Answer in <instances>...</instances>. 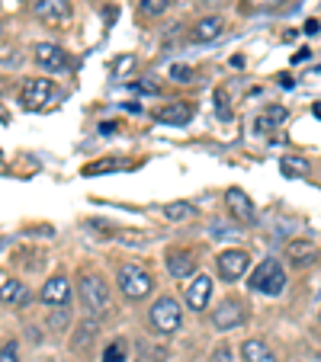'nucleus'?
<instances>
[{"mask_svg": "<svg viewBox=\"0 0 321 362\" xmlns=\"http://www.w3.org/2000/svg\"><path fill=\"white\" fill-rule=\"evenodd\" d=\"M77 295H81V305L90 317H103L110 311V286L94 273L81 276V286H77Z\"/></svg>", "mask_w": 321, "mask_h": 362, "instance_id": "f257e3e1", "label": "nucleus"}, {"mask_svg": "<svg viewBox=\"0 0 321 362\" xmlns=\"http://www.w3.org/2000/svg\"><path fill=\"white\" fill-rule=\"evenodd\" d=\"M151 327L157 330V334H174V330L180 327V321H184V311H180V301L171 298V295H161V298L151 305Z\"/></svg>", "mask_w": 321, "mask_h": 362, "instance_id": "f03ea898", "label": "nucleus"}, {"mask_svg": "<svg viewBox=\"0 0 321 362\" xmlns=\"http://www.w3.org/2000/svg\"><path fill=\"white\" fill-rule=\"evenodd\" d=\"M151 288H154V282H151V276L145 273L142 267H135V263L119 267V292H123L125 298L138 301V298H145Z\"/></svg>", "mask_w": 321, "mask_h": 362, "instance_id": "7ed1b4c3", "label": "nucleus"}, {"mask_svg": "<svg viewBox=\"0 0 321 362\" xmlns=\"http://www.w3.org/2000/svg\"><path fill=\"white\" fill-rule=\"evenodd\" d=\"M251 288H257V292H264V295H280L283 288H286V273H283V267L276 260H264L251 273Z\"/></svg>", "mask_w": 321, "mask_h": 362, "instance_id": "20e7f679", "label": "nucleus"}, {"mask_svg": "<svg viewBox=\"0 0 321 362\" xmlns=\"http://www.w3.org/2000/svg\"><path fill=\"white\" fill-rule=\"evenodd\" d=\"M52 96H55V90H52V81H45V77H33L20 90V103L26 110H45Z\"/></svg>", "mask_w": 321, "mask_h": 362, "instance_id": "39448f33", "label": "nucleus"}, {"mask_svg": "<svg viewBox=\"0 0 321 362\" xmlns=\"http://www.w3.org/2000/svg\"><path fill=\"white\" fill-rule=\"evenodd\" d=\"M251 267V257L244 250H225L219 253V260H215V269H219L222 279H241Z\"/></svg>", "mask_w": 321, "mask_h": 362, "instance_id": "423d86ee", "label": "nucleus"}, {"mask_svg": "<svg viewBox=\"0 0 321 362\" xmlns=\"http://www.w3.org/2000/svg\"><path fill=\"white\" fill-rule=\"evenodd\" d=\"M241 321H244V305H241L238 298L219 301V308L212 311V324H215V330H232V327H238Z\"/></svg>", "mask_w": 321, "mask_h": 362, "instance_id": "0eeeda50", "label": "nucleus"}, {"mask_svg": "<svg viewBox=\"0 0 321 362\" xmlns=\"http://www.w3.org/2000/svg\"><path fill=\"white\" fill-rule=\"evenodd\" d=\"M35 64L42 71H64L68 68V55H64V48L55 45V42H39L35 45Z\"/></svg>", "mask_w": 321, "mask_h": 362, "instance_id": "6e6552de", "label": "nucleus"}, {"mask_svg": "<svg viewBox=\"0 0 321 362\" xmlns=\"http://www.w3.org/2000/svg\"><path fill=\"white\" fill-rule=\"evenodd\" d=\"M184 298L193 311H205L212 298V279L209 276H193L190 286H184Z\"/></svg>", "mask_w": 321, "mask_h": 362, "instance_id": "1a4fd4ad", "label": "nucleus"}, {"mask_svg": "<svg viewBox=\"0 0 321 362\" xmlns=\"http://www.w3.org/2000/svg\"><path fill=\"white\" fill-rule=\"evenodd\" d=\"M39 298L45 301V305H62V308H68V301H71V282L64 279V276H52V279L42 286Z\"/></svg>", "mask_w": 321, "mask_h": 362, "instance_id": "9d476101", "label": "nucleus"}, {"mask_svg": "<svg viewBox=\"0 0 321 362\" xmlns=\"http://www.w3.org/2000/svg\"><path fill=\"white\" fill-rule=\"evenodd\" d=\"M225 205H228V212H232L238 221H254V202H251V196H247L244 189L232 186V189L225 192Z\"/></svg>", "mask_w": 321, "mask_h": 362, "instance_id": "9b49d317", "label": "nucleus"}, {"mask_svg": "<svg viewBox=\"0 0 321 362\" xmlns=\"http://www.w3.org/2000/svg\"><path fill=\"white\" fill-rule=\"evenodd\" d=\"M318 257H321V250H318V244H312V240L295 238L286 244V260H293L295 267H308V263H315Z\"/></svg>", "mask_w": 321, "mask_h": 362, "instance_id": "f8f14e48", "label": "nucleus"}, {"mask_svg": "<svg viewBox=\"0 0 321 362\" xmlns=\"http://www.w3.org/2000/svg\"><path fill=\"white\" fill-rule=\"evenodd\" d=\"M35 16L45 23H64L71 16V0H35Z\"/></svg>", "mask_w": 321, "mask_h": 362, "instance_id": "ddd939ff", "label": "nucleus"}, {"mask_svg": "<svg viewBox=\"0 0 321 362\" xmlns=\"http://www.w3.org/2000/svg\"><path fill=\"white\" fill-rule=\"evenodd\" d=\"M157 122H167V125H186L193 119V106L190 103H171V106H161L154 112Z\"/></svg>", "mask_w": 321, "mask_h": 362, "instance_id": "4468645a", "label": "nucleus"}, {"mask_svg": "<svg viewBox=\"0 0 321 362\" xmlns=\"http://www.w3.org/2000/svg\"><path fill=\"white\" fill-rule=\"evenodd\" d=\"M167 273L174 276V279H186V276L196 273V260H193V253H171L167 257Z\"/></svg>", "mask_w": 321, "mask_h": 362, "instance_id": "2eb2a0df", "label": "nucleus"}, {"mask_svg": "<svg viewBox=\"0 0 321 362\" xmlns=\"http://www.w3.org/2000/svg\"><path fill=\"white\" fill-rule=\"evenodd\" d=\"M222 29H225L222 16H205V20H199L196 26H193V42H212V39H219Z\"/></svg>", "mask_w": 321, "mask_h": 362, "instance_id": "dca6fc26", "label": "nucleus"}, {"mask_svg": "<svg viewBox=\"0 0 321 362\" xmlns=\"http://www.w3.org/2000/svg\"><path fill=\"white\" fill-rule=\"evenodd\" d=\"M241 356H244V362H276V356L270 353V346H266L264 340H244L241 343Z\"/></svg>", "mask_w": 321, "mask_h": 362, "instance_id": "f3484780", "label": "nucleus"}, {"mask_svg": "<svg viewBox=\"0 0 321 362\" xmlns=\"http://www.w3.org/2000/svg\"><path fill=\"white\" fill-rule=\"evenodd\" d=\"M26 298H29V292L20 279H4V305L13 308V305H23Z\"/></svg>", "mask_w": 321, "mask_h": 362, "instance_id": "a211bd4d", "label": "nucleus"}, {"mask_svg": "<svg viewBox=\"0 0 321 362\" xmlns=\"http://www.w3.org/2000/svg\"><path fill=\"white\" fill-rule=\"evenodd\" d=\"M190 215H193V205L184 202V199H180V202H171L164 209V218L167 221H184V218H190Z\"/></svg>", "mask_w": 321, "mask_h": 362, "instance_id": "6ab92c4d", "label": "nucleus"}, {"mask_svg": "<svg viewBox=\"0 0 321 362\" xmlns=\"http://www.w3.org/2000/svg\"><path fill=\"white\" fill-rule=\"evenodd\" d=\"M174 0H142L138 7H142V13L145 16H157V13H164L167 7H171Z\"/></svg>", "mask_w": 321, "mask_h": 362, "instance_id": "aec40b11", "label": "nucleus"}, {"mask_svg": "<svg viewBox=\"0 0 321 362\" xmlns=\"http://www.w3.org/2000/svg\"><path fill=\"white\" fill-rule=\"evenodd\" d=\"M110 170H123V164H116V160H100V164H87V167H84V177H96V173H110Z\"/></svg>", "mask_w": 321, "mask_h": 362, "instance_id": "412c9836", "label": "nucleus"}, {"mask_svg": "<svg viewBox=\"0 0 321 362\" xmlns=\"http://www.w3.org/2000/svg\"><path fill=\"white\" fill-rule=\"evenodd\" d=\"M103 362H125V343L116 340L106 346V353H103Z\"/></svg>", "mask_w": 321, "mask_h": 362, "instance_id": "4be33fe9", "label": "nucleus"}, {"mask_svg": "<svg viewBox=\"0 0 321 362\" xmlns=\"http://www.w3.org/2000/svg\"><path fill=\"white\" fill-rule=\"evenodd\" d=\"M283 173L293 177V173H308V160L302 158H283Z\"/></svg>", "mask_w": 321, "mask_h": 362, "instance_id": "5701e85b", "label": "nucleus"}, {"mask_svg": "<svg viewBox=\"0 0 321 362\" xmlns=\"http://www.w3.org/2000/svg\"><path fill=\"white\" fill-rule=\"evenodd\" d=\"M215 110H219L222 119H232V112H228V93H225V90H215Z\"/></svg>", "mask_w": 321, "mask_h": 362, "instance_id": "b1692460", "label": "nucleus"}, {"mask_svg": "<svg viewBox=\"0 0 321 362\" xmlns=\"http://www.w3.org/2000/svg\"><path fill=\"white\" fill-rule=\"evenodd\" d=\"M193 77V71L186 68V64H174L171 68V81H177V83H186Z\"/></svg>", "mask_w": 321, "mask_h": 362, "instance_id": "393cba45", "label": "nucleus"}, {"mask_svg": "<svg viewBox=\"0 0 321 362\" xmlns=\"http://www.w3.org/2000/svg\"><path fill=\"white\" fill-rule=\"evenodd\" d=\"M266 122H270V125L286 122V110H283V106H270V112H266Z\"/></svg>", "mask_w": 321, "mask_h": 362, "instance_id": "a878e982", "label": "nucleus"}, {"mask_svg": "<svg viewBox=\"0 0 321 362\" xmlns=\"http://www.w3.org/2000/svg\"><path fill=\"white\" fill-rule=\"evenodd\" d=\"M0 362H20V359H16V343H13V340L4 343V353H0Z\"/></svg>", "mask_w": 321, "mask_h": 362, "instance_id": "bb28decb", "label": "nucleus"}, {"mask_svg": "<svg viewBox=\"0 0 321 362\" xmlns=\"http://www.w3.org/2000/svg\"><path fill=\"white\" fill-rule=\"evenodd\" d=\"M132 68H135V58H132V55L119 58V64H116V77H123L125 71H132Z\"/></svg>", "mask_w": 321, "mask_h": 362, "instance_id": "cd10ccee", "label": "nucleus"}, {"mask_svg": "<svg viewBox=\"0 0 321 362\" xmlns=\"http://www.w3.org/2000/svg\"><path fill=\"white\" fill-rule=\"evenodd\" d=\"M209 362H232V353H228L225 346H219L215 353H212V359H209Z\"/></svg>", "mask_w": 321, "mask_h": 362, "instance_id": "c85d7f7f", "label": "nucleus"}, {"mask_svg": "<svg viewBox=\"0 0 321 362\" xmlns=\"http://www.w3.org/2000/svg\"><path fill=\"white\" fill-rule=\"evenodd\" d=\"M247 4H254V7H274V4H280V0H247Z\"/></svg>", "mask_w": 321, "mask_h": 362, "instance_id": "c756f323", "label": "nucleus"}, {"mask_svg": "<svg viewBox=\"0 0 321 362\" xmlns=\"http://www.w3.org/2000/svg\"><path fill=\"white\" fill-rule=\"evenodd\" d=\"M308 55H312V52H308V48H299V55H293V62H305Z\"/></svg>", "mask_w": 321, "mask_h": 362, "instance_id": "7c9ffc66", "label": "nucleus"}, {"mask_svg": "<svg viewBox=\"0 0 321 362\" xmlns=\"http://www.w3.org/2000/svg\"><path fill=\"white\" fill-rule=\"evenodd\" d=\"M100 132H103V135H113V132H116V125H113V122H103Z\"/></svg>", "mask_w": 321, "mask_h": 362, "instance_id": "2f4dec72", "label": "nucleus"}, {"mask_svg": "<svg viewBox=\"0 0 321 362\" xmlns=\"http://www.w3.org/2000/svg\"><path fill=\"white\" fill-rule=\"evenodd\" d=\"M312 112H315V116L321 119V103H315V106H312Z\"/></svg>", "mask_w": 321, "mask_h": 362, "instance_id": "473e14b6", "label": "nucleus"}, {"mask_svg": "<svg viewBox=\"0 0 321 362\" xmlns=\"http://www.w3.org/2000/svg\"><path fill=\"white\" fill-rule=\"evenodd\" d=\"M205 4H212V7H215V0H205Z\"/></svg>", "mask_w": 321, "mask_h": 362, "instance_id": "72a5a7b5", "label": "nucleus"}]
</instances>
